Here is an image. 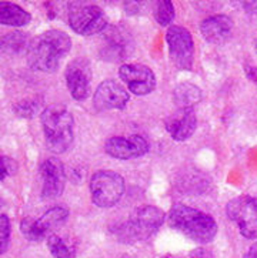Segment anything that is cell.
<instances>
[{
	"label": "cell",
	"mask_w": 257,
	"mask_h": 258,
	"mask_svg": "<svg viewBox=\"0 0 257 258\" xmlns=\"http://www.w3.org/2000/svg\"><path fill=\"white\" fill-rule=\"evenodd\" d=\"M226 216L236 224L241 237L257 238V199L251 196L234 197L226 204Z\"/></svg>",
	"instance_id": "cell-7"
},
{
	"label": "cell",
	"mask_w": 257,
	"mask_h": 258,
	"mask_svg": "<svg viewBox=\"0 0 257 258\" xmlns=\"http://www.w3.org/2000/svg\"><path fill=\"white\" fill-rule=\"evenodd\" d=\"M69 210L66 207H52L49 208L40 218L33 220L30 217H26L20 223V233L23 234L26 240L33 242H39L47 238L52 231L59 227L66 224L69 220Z\"/></svg>",
	"instance_id": "cell-8"
},
{
	"label": "cell",
	"mask_w": 257,
	"mask_h": 258,
	"mask_svg": "<svg viewBox=\"0 0 257 258\" xmlns=\"http://www.w3.org/2000/svg\"><path fill=\"white\" fill-rule=\"evenodd\" d=\"M166 214L163 210L156 206L144 204L140 206L129 216V218L117 224L113 228V234L117 240L127 244L146 241L156 235L158 231L165 224Z\"/></svg>",
	"instance_id": "cell-4"
},
{
	"label": "cell",
	"mask_w": 257,
	"mask_h": 258,
	"mask_svg": "<svg viewBox=\"0 0 257 258\" xmlns=\"http://www.w3.org/2000/svg\"><path fill=\"white\" fill-rule=\"evenodd\" d=\"M90 199L99 208L115 207L125 194V178L112 170H99L91 175Z\"/></svg>",
	"instance_id": "cell-5"
},
{
	"label": "cell",
	"mask_w": 257,
	"mask_h": 258,
	"mask_svg": "<svg viewBox=\"0 0 257 258\" xmlns=\"http://www.w3.org/2000/svg\"><path fill=\"white\" fill-rule=\"evenodd\" d=\"M244 72H246V76H247V79H249L250 82H253V83L257 84V69L254 66H251V64H246L244 67Z\"/></svg>",
	"instance_id": "cell-27"
},
{
	"label": "cell",
	"mask_w": 257,
	"mask_h": 258,
	"mask_svg": "<svg viewBox=\"0 0 257 258\" xmlns=\"http://www.w3.org/2000/svg\"><path fill=\"white\" fill-rule=\"evenodd\" d=\"M129 100V92L115 80H105L93 94V106L97 111L125 110Z\"/></svg>",
	"instance_id": "cell-15"
},
{
	"label": "cell",
	"mask_w": 257,
	"mask_h": 258,
	"mask_svg": "<svg viewBox=\"0 0 257 258\" xmlns=\"http://www.w3.org/2000/svg\"><path fill=\"white\" fill-rule=\"evenodd\" d=\"M47 247L50 254L55 258H76V250L70 247L58 234H50L47 237Z\"/></svg>",
	"instance_id": "cell-21"
},
{
	"label": "cell",
	"mask_w": 257,
	"mask_h": 258,
	"mask_svg": "<svg viewBox=\"0 0 257 258\" xmlns=\"http://www.w3.org/2000/svg\"><path fill=\"white\" fill-rule=\"evenodd\" d=\"M150 150L149 142L139 134L132 136H115L105 143V151L110 157L117 160H132L146 156Z\"/></svg>",
	"instance_id": "cell-11"
},
{
	"label": "cell",
	"mask_w": 257,
	"mask_h": 258,
	"mask_svg": "<svg viewBox=\"0 0 257 258\" xmlns=\"http://www.w3.org/2000/svg\"><path fill=\"white\" fill-rule=\"evenodd\" d=\"M17 170V163L13 158L3 156L2 157V181H5L9 175H13Z\"/></svg>",
	"instance_id": "cell-26"
},
{
	"label": "cell",
	"mask_w": 257,
	"mask_h": 258,
	"mask_svg": "<svg viewBox=\"0 0 257 258\" xmlns=\"http://www.w3.org/2000/svg\"><path fill=\"white\" fill-rule=\"evenodd\" d=\"M72 49V39L62 30H47L36 36L27 49V61L42 73H55Z\"/></svg>",
	"instance_id": "cell-1"
},
{
	"label": "cell",
	"mask_w": 257,
	"mask_h": 258,
	"mask_svg": "<svg viewBox=\"0 0 257 258\" xmlns=\"http://www.w3.org/2000/svg\"><path fill=\"white\" fill-rule=\"evenodd\" d=\"M241 6L244 9V12L249 15H256L257 13V2H243Z\"/></svg>",
	"instance_id": "cell-28"
},
{
	"label": "cell",
	"mask_w": 257,
	"mask_h": 258,
	"mask_svg": "<svg viewBox=\"0 0 257 258\" xmlns=\"http://www.w3.org/2000/svg\"><path fill=\"white\" fill-rule=\"evenodd\" d=\"M166 43L174 66L179 70H191L196 49L190 32L183 26H170L167 27Z\"/></svg>",
	"instance_id": "cell-9"
},
{
	"label": "cell",
	"mask_w": 257,
	"mask_h": 258,
	"mask_svg": "<svg viewBox=\"0 0 257 258\" xmlns=\"http://www.w3.org/2000/svg\"><path fill=\"white\" fill-rule=\"evenodd\" d=\"M203 94L199 86L193 83H182L176 86L173 92V100L179 108H193L201 100Z\"/></svg>",
	"instance_id": "cell-19"
},
{
	"label": "cell",
	"mask_w": 257,
	"mask_h": 258,
	"mask_svg": "<svg viewBox=\"0 0 257 258\" xmlns=\"http://www.w3.org/2000/svg\"><path fill=\"white\" fill-rule=\"evenodd\" d=\"M32 20V15L15 3H0V23L10 27H22Z\"/></svg>",
	"instance_id": "cell-18"
},
{
	"label": "cell",
	"mask_w": 257,
	"mask_h": 258,
	"mask_svg": "<svg viewBox=\"0 0 257 258\" xmlns=\"http://www.w3.org/2000/svg\"><path fill=\"white\" fill-rule=\"evenodd\" d=\"M162 258H215L213 257V254L210 252L206 248H203V247H199V248H194V250H191L190 252H187V254H167V255H163Z\"/></svg>",
	"instance_id": "cell-25"
},
{
	"label": "cell",
	"mask_w": 257,
	"mask_h": 258,
	"mask_svg": "<svg viewBox=\"0 0 257 258\" xmlns=\"http://www.w3.org/2000/svg\"><path fill=\"white\" fill-rule=\"evenodd\" d=\"M167 221L173 230L199 244L213 241L219 230L216 220L210 214L182 203H177L170 208Z\"/></svg>",
	"instance_id": "cell-2"
},
{
	"label": "cell",
	"mask_w": 257,
	"mask_h": 258,
	"mask_svg": "<svg viewBox=\"0 0 257 258\" xmlns=\"http://www.w3.org/2000/svg\"><path fill=\"white\" fill-rule=\"evenodd\" d=\"M12 238V227H10V220L6 214L0 216V252L5 254L9 248Z\"/></svg>",
	"instance_id": "cell-23"
},
{
	"label": "cell",
	"mask_w": 257,
	"mask_h": 258,
	"mask_svg": "<svg viewBox=\"0 0 257 258\" xmlns=\"http://www.w3.org/2000/svg\"><path fill=\"white\" fill-rule=\"evenodd\" d=\"M256 51H257V39H256Z\"/></svg>",
	"instance_id": "cell-31"
},
{
	"label": "cell",
	"mask_w": 257,
	"mask_h": 258,
	"mask_svg": "<svg viewBox=\"0 0 257 258\" xmlns=\"http://www.w3.org/2000/svg\"><path fill=\"white\" fill-rule=\"evenodd\" d=\"M133 39L122 27H112L101 36L100 56L108 61H122L133 53Z\"/></svg>",
	"instance_id": "cell-13"
},
{
	"label": "cell",
	"mask_w": 257,
	"mask_h": 258,
	"mask_svg": "<svg viewBox=\"0 0 257 258\" xmlns=\"http://www.w3.org/2000/svg\"><path fill=\"white\" fill-rule=\"evenodd\" d=\"M91 77H93V72H91L90 63L86 58H75L67 64L65 79H66L67 90L75 100L83 101L89 97Z\"/></svg>",
	"instance_id": "cell-10"
},
{
	"label": "cell",
	"mask_w": 257,
	"mask_h": 258,
	"mask_svg": "<svg viewBox=\"0 0 257 258\" xmlns=\"http://www.w3.org/2000/svg\"><path fill=\"white\" fill-rule=\"evenodd\" d=\"M166 132L176 142L190 139L197 127V117L193 108H179L165 120Z\"/></svg>",
	"instance_id": "cell-16"
},
{
	"label": "cell",
	"mask_w": 257,
	"mask_h": 258,
	"mask_svg": "<svg viewBox=\"0 0 257 258\" xmlns=\"http://www.w3.org/2000/svg\"><path fill=\"white\" fill-rule=\"evenodd\" d=\"M243 258H257V242L250 245L249 248H247V251L244 252Z\"/></svg>",
	"instance_id": "cell-29"
},
{
	"label": "cell",
	"mask_w": 257,
	"mask_h": 258,
	"mask_svg": "<svg viewBox=\"0 0 257 258\" xmlns=\"http://www.w3.org/2000/svg\"><path fill=\"white\" fill-rule=\"evenodd\" d=\"M42 106V103L37 100H25L19 101L17 104H15V111H16L17 116L20 117H33L39 108Z\"/></svg>",
	"instance_id": "cell-24"
},
{
	"label": "cell",
	"mask_w": 257,
	"mask_h": 258,
	"mask_svg": "<svg viewBox=\"0 0 257 258\" xmlns=\"http://www.w3.org/2000/svg\"><path fill=\"white\" fill-rule=\"evenodd\" d=\"M232 17L226 15H215V16L206 17L200 23V33L201 36L212 44H223L233 34Z\"/></svg>",
	"instance_id": "cell-17"
},
{
	"label": "cell",
	"mask_w": 257,
	"mask_h": 258,
	"mask_svg": "<svg viewBox=\"0 0 257 258\" xmlns=\"http://www.w3.org/2000/svg\"><path fill=\"white\" fill-rule=\"evenodd\" d=\"M67 23L75 33L89 37L106 30L108 16L99 6L76 2L69 5Z\"/></svg>",
	"instance_id": "cell-6"
},
{
	"label": "cell",
	"mask_w": 257,
	"mask_h": 258,
	"mask_svg": "<svg viewBox=\"0 0 257 258\" xmlns=\"http://www.w3.org/2000/svg\"><path fill=\"white\" fill-rule=\"evenodd\" d=\"M153 13H155V19L160 26H173L174 16H176V12H174V5L169 0H160L155 3V9H153Z\"/></svg>",
	"instance_id": "cell-22"
},
{
	"label": "cell",
	"mask_w": 257,
	"mask_h": 258,
	"mask_svg": "<svg viewBox=\"0 0 257 258\" xmlns=\"http://www.w3.org/2000/svg\"><path fill=\"white\" fill-rule=\"evenodd\" d=\"M44 144L55 154L66 153L75 140V120L70 110L62 104H52L40 114Z\"/></svg>",
	"instance_id": "cell-3"
},
{
	"label": "cell",
	"mask_w": 257,
	"mask_h": 258,
	"mask_svg": "<svg viewBox=\"0 0 257 258\" xmlns=\"http://www.w3.org/2000/svg\"><path fill=\"white\" fill-rule=\"evenodd\" d=\"M119 77L127 89L137 96L150 94L156 89V76L150 67L139 63H125L119 69Z\"/></svg>",
	"instance_id": "cell-12"
},
{
	"label": "cell",
	"mask_w": 257,
	"mask_h": 258,
	"mask_svg": "<svg viewBox=\"0 0 257 258\" xmlns=\"http://www.w3.org/2000/svg\"><path fill=\"white\" fill-rule=\"evenodd\" d=\"M42 177V199L55 200L62 196L66 187V171L58 157L46 158L40 166Z\"/></svg>",
	"instance_id": "cell-14"
},
{
	"label": "cell",
	"mask_w": 257,
	"mask_h": 258,
	"mask_svg": "<svg viewBox=\"0 0 257 258\" xmlns=\"http://www.w3.org/2000/svg\"><path fill=\"white\" fill-rule=\"evenodd\" d=\"M115 258H133V257H130V255H126V254H123V255H117V257H115Z\"/></svg>",
	"instance_id": "cell-30"
},
{
	"label": "cell",
	"mask_w": 257,
	"mask_h": 258,
	"mask_svg": "<svg viewBox=\"0 0 257 258\" xmlns=\"http://www.w3.org/2000/svg\"><path fill=\"white\" fill-rule=\"evenodd\" d=\"M32 40L22 32H10L2 37V51L6 54H19L22 51H27Z\"/></svg>",
	"instance_id": "cell-20"
}]
</instances>
